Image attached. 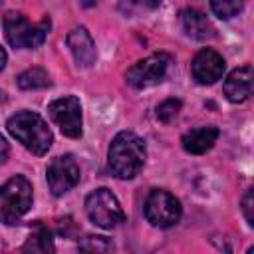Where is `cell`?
<instances>
[{
  "instance_id": "cell-1",
  "label": "cell",
  "mask_w": 254,
  "mask_h": 254,
  "mask_svg": "<svg viewBox=\"0 0 254 254\" xmlns=\"http://www.w3.org/2000/svg\"><path fill=\"white\" fill-rule=\"evenodd\" d=\"M145 159H147V147L137 133L121 131L113 137L107 151V165L117 179L127 181L139 175V171L145 165Z\"/></svg>"
},
{
  "instance_id": "cell-2",
  "label": "cell",
  "mask_w": 254,
  "mask_h": 254,
  "mask_svg": "<svg viewBox=\"0 0 254 254\" xmlns=\"http://www.w3.org/2000/svg\"><path fill=\"white\" fill-rule=\"evenodd\" d=\"M8 133L22 143L30 153L34 155H46L48 149L52 147V131L48 123L34 111H18L6 121Z\"/></svg>"
},
{
  "instance_id": "cell-3",
  "label": "cell",
  "mask_w": 254,
  "mask_h": 254,
  "mask_svg": "<svg viewBox=\"0 0 254 254\" xmlns=\"http://www.w3.org/2000/svg\"><path fill=\"white\" fill-rule=\"evenodd\" d=\"M32 185L26 177L16 175L0 187V222L16 224L32 206Z\"/></svg>"
},
{
  "instance_id": "cell-4",
  "label": "cell",
  "mask_w": 254,
  "mask_h": 254,
  "mask_svg": "<svg viewBox=\"0 0 254 254\" xmlns=\"http://www.w3.org/2000/svg\"><path fill=\"white\" fill-rule=\"evenodd\" d=\"M2 24H4V34L8 44L18 50H34L42 46L50 30L48 18H44L40 24H32L18 12H8Z\"/></svg>"
},
{
  "instance_id": "cell-5",
  "label": "cell",
  "mask_w": 254,
  "mask_h": 254,
  "mask_svg": "<svg viewBox=\"0 0 254 254\" xmlns=\"http://www.w3.org/2000/svg\"><path fill=\"white\" fill-rule=\"evenodd\" d=\"M85 212L93 224H97L99 228H105V230H111L125 220V214H123V208H121L117 196L105 187L95 189L93 192L87 194Z\"/></svg>"
},
{
  "instance_id": "cell-6",
  "label": "cell",
  "mask_w": 254,
  "mask_h": 254,
  "mask_svg": "<svg viewBox=\"0 0 254 254\" xmlns=\"http://www.w3.org/2000/svg\"><path fill=\"white\" fill-rule=\"evenodd\" d=\"M143 210H145V218L157 228L175 226L181 220V214H183L181 200L175 194H171L169 190H163V189H155V190L149 192Z\"/></svg>"
},
{
  "instance_id": "cell-7",
  "label": "cell",
  "mask_w": 254,
  "mask_h": 254,
  "mask_svg": "<svg viewBox=\"0 0 254 254\" xmlns=\"http://www.w3.org/2000/svg\"><path fill=\"white\" fill-rule=\"evenodd\" d=\"M48 113L65 137H69V139L81 137V133H83L81 103L75 95H64L60 99H54L48 105Z\"/></svg>"
},
{
  "instance_id": "cell-8",
  "label": "cell",
  "mask_w": 254,
  "mask_h": 254,
  "mask_svg": "<svg viewBox=\"0 0 254 254\" xmlns=\"http://www.w3.org/2000/svg\"><path fill=\"white\" fill-rule=\"evenodd\" d=\"M169 64H171V58L167 54H153V56L133 64L127 69L125 79L135 89H145V87L157 85V83H161L165 79Z\"/></svg>"
},
{
  "instance_id": "cell-9",
  "label": "cell",
  "mask_w": 254,
  "mask_h": 254,
  "mask_svg": "<svg viewBox=\"0 0 254 254\" xmlns=\"http://www.w3.org/2000/svg\"><path fill=\"white\" fill-rule=\"evenodd\" d=\"M79 165L73 159V155H60L56 157L46 171V179H48V187L52 190V194L62 196L67 190H71L77 183H79Z\"/></svg>"
},
{
  "instance_id": "cell-10",
  "label": "cell",
  "mask_w": 254,
  "mask_h": 254,
  "mask_svg": "<svg viewBox=\"0 0 254 254\" xmlns=\"http://www.w3.org/2000/svg\"><path fill=\"white\" fill-rule=\"evenodd\" d=\"M190 73H192V77H194L196 83H200V85H212L224 73V60L212 48H202L192 58Z\"/></svg>"
},
{
  "instance_id": "cell-11",
  "label": "cell",
  "mask_w": 254,
  "mask_h": 254,
  "mask_svg": "<svg viewBox=\"0 0 254 254\" xmlns=\"http://www.w3.org/2000/svg\"><path fill=\"white\" fill-rule=\"evenodd\" d=\"M65 42H67V48H69V52H71V56L79 67H91L95 64V58H97L95 42L83 26L73 28L67 34Z\"/></svg>"
},
{
  "instance_id": "cell-12",
  "label": "cell",
  "mask_w": 254,
  "mask_h": 254,
  "mask_svg": "<svg viewBox=\"0 0 254 254\" xmlns=\"http://www.w3.org/2000/svg\"><path fill=\"white\" fill-rule=\"evenodd\" d=\"M252 81H254V69L250 64H244L228 73L224 79V95L232 103H242L252 95Z\"/></svg>"
},
{
  "instance_id": "cell-13",
  "label": "cell",
  "mask_w": 254,
  "mask_h": 254,
  "mask_svg": "<svg viewBox=\"0 0 254 254\" xmlns=\"http://www.w3.org/2000/svg\"><path fill=\"white\" fill-rule=\"evenodd\" d=\"M220 131L214 125H202V127H194L190 131H187L181 139L183 149L190 155H202L206 151L212 149V145L216 143Z\"/></svg>"
},
{
  "instance_id": "cell-14",
  "label": "cell",
  "mask_w": 254,
  "mask_h": 254,
  "mask_svg": "<svg viewBox=\"0 0 254 254\" xmlns=\"http://www.w3.org/2000/svg\"><path fill=\"white\" fill-rule=\"evenodd\" d=\"M181 26L187 32V36H190L192 40L204 42V40L214 38V26L202 12L194 8H187L181 12Z\"/></svg>"
},
{
  "instance_id": "cell-15",
  "label": "cell",
  "mask_w": 254,
  "mask_h": 254,
  "mask_svg": "<svg viewBox=\"0 0 254 254\" xmlns=\"http://www.w3.org/2000/svg\"><path fill=\"white\" fill-rule=\"evenodd\" d=\"M18 85L22 89H40L50 85V75L42 67H30L18 75Z\"/></svg>"
},
{
  "instance_id": "cell-16",
  "label": "cell",
  "mask_w": 254,
  "mask_h": 254,
  "mask_svg": "<svg viewBox=\"0 0 254 254\" xmlns=\"http://www.w3.org/2000/svg\"><path fill=\"white\" fill-rule=\"evenodd\" d=\"M242 6H244V0H210V8L220 20H230L238 16Z\"/></svg>"
},
{
  "instance_id": "cell-17",
  "label": "cell",
  "mask_w": 254,
  "mask_h": 254,
  "mask_svg": "<svg viewBox=\"0 0 254 254\" xmlns=\"http://www.w3.org/2000/svg\"><path fill=\"white\" fill-rule=\"evenodd\" d=\"M181 107H183L181 99L169 97V99H165V101H161V103L157 105V119L163 121V123H171V121L179 115Z\"/></svg>"
},
{
  "instance_id": "cell-18",
  "label": "cell",
  "mask_w": 254,
  "mask_h": 254,
  "mask_svg": "<svg viewBox=\"0 0 254 254\" xmlns=\"http://www.w3.org/2000/svg\"><path fill=\"white\" fill-rule=\"evenodd\" d=\"M24 250H40V252H48V250H54V244H52V236L46 228H40L34 236H30L28 244L24 246Z\"/></svg>"
},
{
  "instance_id": "cell-19",
  "label": "cell",
  "mask_w": 254,
  "mask_h": 254,
  "mask_svg": "<svg viewBox=\"0 0 254 254\" xmlns=\"http://www.w3.org/2000/svg\"><path fill=\"white\" fill-rule=\"evenodd\" d=\"M81 250H95V252H105L111 250V242L105 236H87L85 242L79 244Z\"/></svg>"
},
{
  "instance_id": "cell-20",
  "label": "cell",
  "mask_w": 254,
  "mask_h": 254,
  "mask_svg": "<svg viewBox=\"0 0 254 254\" xmlns=\"http://www.w3.org/2000/svg\"><path fill=\"white\" fill-rule=\"evenodd\" d=\"M242 212L246 216V222L252 226L254 224V192H252V189H248L242 196Z\"/></svg>"
},
{
  "instance_id": "cell-21",
  "label": "cell",
  "mask_w": 254,
  "mask_h": 254,
  "mask_svg": "<svg viewBox=\"0 0 254 254\" xmlns=\"http://www.w3.org/2000/svg\"><path fill=\"white\" fill-rule=\"evenodd\" d=\"M8 153H10V147H8V141L0 135V163H4L8 159Z\"/></svg>"
},
{
  "instance_id": "cell-22",
  "label": "cell",
  "mask_w": 254,
  "mask_h": 254,
  "mask_svg": "<svg viewBox=\"0 0 254 254\" xmlns=\"http://www.w3.org/2000/svg\"><path fill=\"white\" fill-rule=\"evenodd\" d=\"M129 2H133L137 6H143V8H157L161 4V0H129Z\"/></svg>"
},
{
  "instance_id": "cell-23",
  "label": "cell",
  "mask_w": 254,
  "mask_h": 254,
  "mask_svg": "<svg viewBox=\"0 0 254 254\" xmlns=\"http://www.w3.org/2000/svg\"><path fill=\"white\" fill-rule=\"evenodd\" d=\"M4 65H6V52H4V48L0 46V71L4 69Z\"/></svg>"
},
{
  "instance_id": "cell-24",
  "label": "cell",
  "mask_w": 254,
  "mask_h": 254,
  "mask_svg": "<svg viewBox=\"0 0 254 254\" xmlns=\"http://www.w3.org/2000/svg\"><path fill=\"white\" fill-rule=\"evenodd\" d=\"M81 2V6H85V8H91V6H95L99 0H79Z\"/></svg>"
}]
</instances>
